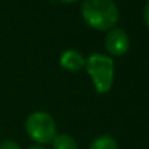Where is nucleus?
Masks as SVG:
<instances>
[{
  "label": "nucleus",
  "mask_w": 149,
  "mask_h": 149,
  "mask_svg": "<svg viewBox=\"0 0 149 149\" xmlns=\"http://www.w3.org/2000/svg\"><path fill=\"white\" fill-rule=\"evenodd\" d=\"M59 62H61V65H62L65 70H68V71H78V70H81V68L84 67L86 59H84V56H83L78 51L68 49L61 55Z\"/></svg>",
  "instance_id": "5"
},
{
  "label": "nucleus",
  "mask_w": 149,
  "mask_h": 149,
  "mask_svg": "<svg viewBox=\"0 0 149 149\" xmlns=\"http://www.w3.org/2000/svg\"><path fill=\"white\" fill-rule=\"evenodd\" d=\"M87 72L91 75L97 93L104 94L111 88L114 77V64L109 55L93 54L86 61Z\"/></svg>",
  "instance_id": "2"
},
{
  "label": "nucleus",
  "mask_w": 149,
  "mask_h": 149,
  "mask_svg": "<svg viewBox=\"0 0 149 149\" xmlns=\"http://www.w3.org/2000/svg\"><path fill=\"white\" fill-rule=\"evenodd\" d=\"M0 149H20V146L15 141L6 139V141H1L0 142Z\"/></svg>",
  "instance_id": "8"
},
{
  "label": "nucleus",
  "mask_w": 149,
  "mask_h": 149,
  "mask_svg": "<svg viewBox=\"0 0 149 149\" xmlns=\"http://www.w3.org/2000/svg\"><path fill=\"white\" fill-rule=\"evenodd\" d=\"M129 36L120 28H111V31L106 36V49L111 55H123L129 49Z\"/></svg>",
  "instance_id": "4"
},
{
  "label": "nucleus",
  "mask_w": 149,
  "mask_h": 149,
  "mask_svg": "<svg viewBox=\"0 0 149 149\" xmlns=\"http://www.w3.org/2000/svg\"><path fill=\"white\" fill-rule=\"evenodd\" d=\"M26 149H47V148H44L42 145H33V146H29V148H26Z\"/></svg>",
  "instance_id": "10"
},
{
  "label": "nucleus",
  "mask_w": 149,
  "mask_h": 149,
  "mask_svg": "<svg viewBox=\"0 0 149 149\" xmlns=\"http://www.w3.org/2000/svg\"><path fill=\"white\" fill-rule=\"evenodd\" d=\"M61 1H64V3H74L75 0H61Z\"/></svg>",
  "instance_id": "11"
},
{
  "label": "nucleus",
  "mask_w": 149,
  "mask_h": 149,
  "mask_svg": "<svg viewBox=\"0 0 149 149\" xmlns=\"http://www.w3.org/2000/svg\"><path fill=\"white\" fill-rule=\"evenodd\" d=\"M26 132L35 142L45 145L56 136V125L54 117L47 111H35L26 120Z\"/></svg>",
  "instance_id": "3"
},
{
  "label": "nucleus",
  "mask_w": 149,
  "mask_h": 149,
  "mask_svg": "<svg viewBox=\"0 0 149 149\" xmlns=\"http://www.w3.org/2000/svg\"><path fill=\"white\" fill-rule=\"evenodd\" d=\"M84 20L97 31H107L119 20V7L113 0H84L81 6Z\"/></svg>",
  "instance_id": "1"
},
{
  "label": "nucleus",
  "mask_w": 149,
  "mask_h": 149,
  "mask_svg": "<svg viewBox=\"0 0 149 149\" xmlns=\"http://www.w3.org/2000/svg\"><path fill=\"white\" fill-rule=\"evenodd\" d=\"M54 149H77V142L72 136L67 135V133H61L56 135L52 141Z\"/></svg>",
  "instance_id": "6"
},
{
  "label": "nucleus",
  "mask_w": 149,
  "mask_h": 149,
  "mask_svg": "<svg viewBox=\"0 0 149 149\" xmlns=\"http://www.w3.org/2000/svg\"><path fill=\"white\" fill-rule=\"evenodd\" d=\"M143 17H145V22H146V25L149 28V0L146 1V4L143 7Z\"/></svg>",
  "instance_id": "9"
},
{
  "label": "nucleus",
  "mask_w": 149,
  "mask_h": 149,
  "mask_svg": "<svg viewBox=\"0 0 149 149\" xmlns=\"http://www.w3.org/2000/svg\"><path fill=\"white\" fill-rule=\"evenodd\" d=\"M90 149H119V145L114 138L109 135H103L93 141V143L90 145Z\"/></svg>",
  "instance_id": "7"
}]
</instances>
